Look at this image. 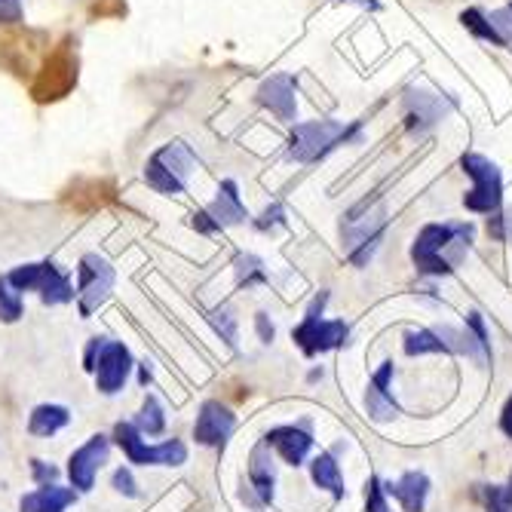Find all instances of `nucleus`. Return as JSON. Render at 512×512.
I'll return each instance as SVG.
<instances>
[{
  "label": "nucleus",
  "instance_id": "nucleus-25",
  "mask_svg": "<svg viewBox=\"0 0 512 512\" xmlns=\"http://www.w3.org/2000/svg\"><path fill=\"white\" fill-rule=\"evenodd\" d=\"M460 22L463 25H467L473 34H479V37H485V40H491V43H497V46H503V40L497 37V31L491 28V22L479 13V10H467V13H463L460 16Z\"/></svg>",
  "mask_w": 512,
  "mask_h": 512
},
{
  "label": "nucleus",
  "instance_id": "nucleus-28",
  "mask_svg": "<svg viewBox=\"0 0 512 512\" xmlns=\"http://www.w3.org/2000/svg\"><path fill=\"white\" fill-rule=\"evenodd\" d=\"M365 512H390V503H387V494H384L381 479H368V488H365Z\"/></svg>",
  "mask_w": 512,
  "mask_h": 512
},
{
  "label": "nucleus",
  "instance_id": "nucleus-7",
  "mask_svg": "<svg viewBox=\"0 0 512 512\" xmlns=\"http://www.w3.org/2000/svg\"><path fill=\"white\" fill-rule=\"evenodd\" d=\"M356 126H344L335 120H322V123H304L292 135V157L301 163H310L322 154H329L335 145L347 142L350 135H356Z\"/></svg>",
  "mask_w": 512,
  "mask_h": 512
},
{
  "label": "nucleus",
  "instance_id": "nucleus-33",
  "mask_svg": "<svg viewBox=\"0 0 512 512\" xmlns=\"http://www.w3.org/2000/svg\"><path fill=\"white\" fill-rule=\"evenodd\" d=\"M114 488H117L120 494H126V497H138L135 479H132V473H129V470H123V467L114 473Z\"/></svg>",
  "mask_w": 512,
  "mask_h": 512
},
{
  "label": "nucleus",
  "instance_id": "nucleus-37",
  "mask_svg": "<svg viewBox=\"0 0 512 512\" xmlns=\"http://www.w3.org/2000/svg\"><path fill=\"white\" fill-rule=\"evenodd\" d=\"M359 4H365V7H371V10H378V4H375V0H359Z\"/></svg>",
  "mask_w": 512,
  "mask_h": 512
},
{
  "label": "nucleus",
  "instance_id": "nucleus-21",
  "mask_svg": "<svg viewBox=\"0 0 512 512\" xmlns=\"http://www.w3.org/2000/svg\"><path fill=\"white\" fill-rule=\"evenodd\" d=\"M310 473H313V482L319 488H329L335 497H344V479H341V470H338V463H335L332 454H319L313 460Z\"/></svg>",
  "mask_w": 512,
  "mask_h": 512
},
{
  "label": "nucleus",
  "instance_id": "nucleus-15",
  "mask_svg": "<svg viewBox=\"0 0 512 512\" xmlns=\"http://www.w3.org/2000/svg\"><path fill=\"white\" fill-rule=\"evenodd\" d=\"M390 381H393V362H384L378 371H375V378H371L368 390H365V411L371 421H393V417L399 414V405L396 399L390 396Z\"/></svg>",
  "mask_w": 512,
  "mask_h": 512
},
{
  "label": "nucleus",
  "instance_id": "nucleus-20",
  "mask_svg": "<svg viewBox=\"0 0 512 512\" xmlns=\"http://www.w3.org/2000/svg\"><path fill=\"white\" fill-rule=\"evenodd\" d=\"M71 414L65 405H37L31 411V421H28V433L31 436H53L62 427H68Z\"/></svg>",
  "mask_w": 512,
  "mask_h": 512
},
{
  "label": "nucleus",
  "instance_id": "nucleus-13",
  "mask_svg": "<svg viewBox=\"0 0 512 512\" xmlns=\"http://www.w3.org/2000/svg\"><path fill=\"white\" fill-rule=\"evenodd\" d=\"M273 482H276V476H273L270 445L261 442V445L252 451V457H249V482H246V488H243V500H246L249 506H255V509L267 506V503L273 500Z\"/></svg>",
  "mask_w": 512,
  "mask_h": 512
},
{
  "label": "nucleus",
  "instance_id": "nucleus-19",
  "mask_svg": "<svg viewBox=\"0 0 512 512\" xmlns=\"http://www.w3.org/2000/svg\"><path fill=\"white\" fill-rule=\"evenodd\" d=\"M261 102L279 117V120H295V89L289 77H273L261 89Z\"/></svg>",
  "mask_w": 512,
  "mask_h": 512
},
{
  "label": "nucleus",
  "instance_id": "nucleus-5",
  "mask_svg": "<svg viewBox=\"0 0 512 512\" xmlns=\"http://www.w3.org/2000/svg\"><path fill=\"white\" fill-rule=\"evenodd\" d=\"M114 439L129 457V463H142V467H181L188 460V448L178 439H169L163 445H145L142 433L135 430V424H117Z\"/></svg>",
  "mask_w": 512,
  "mask_h": 512
},
{
  "label": "nucleus",
  "instance_id": "nucleus-26",
  "mask_svg": "<svg viewBox=\"0 0 512 512\" xmlns=\"http://www.w3.org/2000/svg\"><path fill=\"white\" fill-rule=\"evenodd\" d=\"M479 494L485 497V509H488V512H512V497L506 494V488H500V485H485Z\"/></svg>",
  "mask_w": 512,
  "mask_h": 512
},
{
  "label": "nucleus",
  "instance_id": "nucleus-36",
  "mask_svg": "<svg viewBox=\"0 0 512 512\" xmlns=\"http://www.w3.org/2000/svg\"><path fill=\"white\" fill-rule=\"evenodd\" d=\"M500 427H503V433L512 439V396L506 399V405H503V414H500Z\"/></svg>",
  "mask_w": 512,
  "mask_h": 512
},
{
  "label": "nucleus",
  "instance_id": "nucleus-8",
  "mask_svg": "<svg viewBox=\"0 0 512 512\" xmlns=\"http://www.w3.org/2000/svg\"><path fill=\"white\" fill-rule=\"evenodd\" d=\"M80 286H77V304L80 313L89 316L92 310H99V304H105V298L114 289V267L99 258V255H83L80 258Z\"/></svg>",
  "mask_w": 512,
  "mask_h": 512
},
{
  "label": "nucleus",
  "instance_id": "nucleus-23",
  "mask_svg": "<svg viewBox=\"0 0 512 512\" xmlns=\"http://www.w3.org/2000/svg\"><path fill=\"white\" fill-rule=\"evenodd\" d=\"M163 427H166L163 408H160L157 396H148V399L142 402V411H138V417H135V430H138V433H148V436H160Z\"/></svg>",
  "mask_w": 512,
  "mask_h": 512
},
{
  "label": "nucleus",
  "instance_id": "nucleus-12",
  "mask_svg": "<svg viewBox=\"0 0 512 512\" xmlns=\"http://www.w3.org/2000/svg\"><path fill=\"white\" fill-rule=\"evenodd\" d=\"M384 230V209H378L368 221L365 218H356L350 215L347 224H344V243H347V252L353 258V264H365L371 258L378 246V237Z\"/></svg>",
  "mask_w": 512,
  "mask_h": 512
},
{
  "label": "nucleus",
  "instance_id": "nucleus-11",
  "mask_svg": "<svg viewBox=\"0 0 512 512\" xmlns=\"http://www.w3.org/2000/svg\"><path fill=\"white\" fill-rule=\"evenodd\" d=\"M234 427H237L234 411L221 402H215V399H209V402H203V408L197 414L194 439L206 448H221L230 439V433H234Z\"/></svg>",
  "mask_w": 512,
  "mask_h": 512
},
{
  "label": "nucleus",
  "instance_id": "nucleus-29",
  "mask_svg": "<svg viewBox=\"0 0 512 512\" xmlns=\"http://www.w3.org/2000/svg\"><path fill=\"white\" fill-rule=\"evenodd\" d=\"M209 319H212V325H215V332H218L230 347H234V344H237V319L230 316L227 310H215Z\"/></svg>",
  "mask_w": 512,
  "mask_h": 512
},
{
  "label": "nucleus",
  "instance_id": "nucleus-10",
  "mask_svg": "<svg viewBox=\"0 0 512 512\" xmlns=\"http://www.w3.org/2000/svg\"><path fill=\"white\" fill-rule=\"evenodd\" d=\"M108 451H111V442L108 436H92L83 448H77L68 460V476L74 482L77 491H89L96 485V476L99 470L108 463Z\"/></svg>",
  "mask_w": 512,
  "mask_h": 512
},
{
  "label": "nucleus",
  "instance_id": "nucleus-17",
  "mask_svg": "<svg viewBox=\"0 0 512 512\" xmlns=\"http://www.w3.org/2000/svg\"><path fill=\"white\" fill-rule=\"evenodd\" d=\"M384 494L396 497L405 512H424L427 494H430V479L424 473H405L402 479L387 482L384 485Z\"/></svg>",
  "mask_w": 512,
  "mask_h": 512
},
{
  "label": "nucleus",
  "instance_id": "nucleus-32",
  "mask_svg": "<svg viewBox=\"0 0 512 512\" xmlns=\"http://www.w3.org/2000/svg\"><path fill=\"white\" fill-rule=\"evenodd\" d=\"M31 470H34V479L40 485H53L59 479V470L50 467V463H43V460H31Z\"/></svg>",
  "mask_w": 512,
  "mask_h": 512
},
{
  "label": "nucleus",
  "instance_id": "nucleus-6",
  "mask_svg": "<svg viewBox=\"0 0 512 512\" xmlns=\"http://www.w3.org/2000/svg\"><path fill=\"white\" fill-rule=\"evenodd\" d=\"M463 172L473 175V191L463 197V206L470 212H482V215H491L500 209V197H503V178H500V169L482 157V154H463L460 160Z\"/></svg>",
  "mask_w": 512,
  "mask_h": 512
},
{
  "label": "nucleus",
  "instance_id": "nucleus-38",
  "mask_svg": "<svg viewBox=\"0 0 512 512\" xmlns=\"http://www.w3.org/2000/svg\"><path fill=\"white\" fill-rule=\"evenodd\" d=\"M506 494L512 497V479H509V485H506Z\"/></svg>",
  "mask_w": 512,
  "mask_h": 512
},
{
  "label": "nucleus",
  "instance_id": "nucleus-16",
  "mask_svg": "<svg viewBox=\"0 0 512 512\" xmlns=\"http://www.w3.org/2000/svg\"><path fill=\"white\" fill-rule=\"evenodd\" d=\"M264 442L270 448H276L279 454H283L286 463H292V467H298V463H304V457L310 454L313 448V436L304 430V427H276L264 436Z\"/></svg>",
  "mask_w": 512,
  "mask_h": 512
},
{
  "label": "nucleus",
  "instance_id": "nucleus-27",
  "mask_svg": "<svg viewBox=\"0 0 512 512\" xmlns=\"http://www.w3.org/2000/svg\"><path fill=\"white\" fill-rule=\"evenodd\" d=\"M237 276L240 283L252 286V283H264V270H261V261L252 258V255H240L237 258Z\"/></svg>",
  "mask_w": 512,
  "mask_h": 512
},
{
  "label": "nucleus",
  "instance_id": "nucleus-1",
  "mask_svg": "<svg viewBox=\"0 0 512 512\" xmlns=\"http://www.w3.org/2000/svg\"><path fill=\"white\" fill-rule=\"evenodd\" d=\"M470 240H473L470 224H427L411 246V258L417 270L442 276L460 264V258L470 249Z\"/></svg>",
  "mask_w": 512,
  "mask_h": 512
},
{
  "label": "nucleus",
  "instance_id": "nucleus-30",
  "mask_svg": "<svg viewBox=\"0 0 512 512\" xmlns=\"http://www.w3.org/2000/svg\"><path fill=\"white\" fill-rule=\"evenodd\" d=\"M488 22H491V28L497 31V37L503 40V46L512 43V10H500V13H494Z\"/></svg>",
  "mask_w": 512,
  "mask_h": 512
},
{
  "label": "nucleus",
  "instance_id": "nucleus-35",
  "mask_svg": "<svg viewBox=\"0 0 512 512\" xmlns=\"http://www.w3.org/2000/svg\"><path fill=\"white\" fill-rule=\"evenodd\" d=\"M255 325H258L261 341H264V344H270V341H273V325L267 322V316H264V313H258V316H255Z\"/></svg>",
  "mask_w": 512,
  "mask_h": 512
},
{
  "label": "nucleus",
  "instance_id": "nucleus-18",
  "mask_svg": "<svg viewBox=\"0 0 512 512\" xmlns=\"http://www.w3.org/2000/svg\"><path fill=\"white\" fill-rule=\"evenodd\" d=\"M77 500L74 488H59V485H43L31 494L22 497L19 509L22 512H65Z\"/></svg>",
  "mask_w": 512,
  "mask_h": 512
},
{
  "label": "nucleus",
  "instance_id": "nucleus-31",
  "mask_svg": "<svg viewBox=\"0 0 512 512\" xmlns=\"http://www.w3.org/2000/svg\"><path fill=\"white\" fill-rule=\"evenodd\" d=\"M467 325H470V335L476 338V344L482 347V353L491 359V344H488V332H485V322H482V316H479V313H470V322H467Z\"/></svg>",
  "mask_w": 512,
  "mask_h": 512
},
{
  "label": "nucleus",
  "instance_id": "nucleus-34",
  "mask_svg": "<svg viewBox=\"0 0 512 512\" xmlns=\"http://www.w3.org/2000/svg\"><path fill=\"white\" fill-rule=\"evenodd\" d=\"M22 16L19 0H0V22H16Z\"/></svg>",
  "mask_w": 512,
  "mask_h": 512
},
{
  "label": "nucleus",
  "instance_id": "nucleus-39",
  "mask_svg": "<svg viewBox=\"0 0 512 512\" xmlns=\"http://www.w3.org/2000/svg\"><path fill=\"white\" fill-rule=\"evenodd\" d=\"M509 10H512V4H509Z\"/></svg>",
  "mask_w": 512,
  "mask_h": 512
},
{
  "label": "nucleus",
  "instance_id": "nucleus-9",
  "mask_svg": "<svg viewBox=\"0 0 512 512\" xmlns=\"http://www.w3.org/2000/svg\"><path fill=\"white\" fill-rule=\"evenodd\" d=\"M191 172V154L184 145H169L148 163V184L160 194H178Z\"/></svg>",
  "mask_w": 512,
  "mask_h": 512
},
{
  "label": "nucleus",
  "instance_id": "nucleus-24",
  "mask_svg": "<svg viewBox=\"0 0 512 512\" xmlns=\"http://www.w3.org/2000/svg\"><path fill=\"white\" fill-rule=\"evenodd\" d=\"M22 316V295L10 286L7 276H0V319L16 322Z\"/></svg>",
  "mask_w": 512,
  "mask_h": 512
},
{
  "label": "nucleus",
  "instance_id": "nucleus-14",
  "mask_svg": "<svg viewBox=\"0 0 512 512\" xmlns=\"http://www.w3.org/2000/svg\"><path fill=\"white\" fill-rule=\"evenodd\" d=\"M246 218V209L237 197V184L234 181H224L221 184V191H218V200L197 215L194 227H200L203 234H212V230L218 227H227V224H240Z\"/></svg>",
  "mask_w": 512,
  "mask_h": 512
},
{
  "label": "nucleus",
  "instance_id": "nucleus-2",
  "mask_svg": "<svg viewBox=\"0 0 512 512\" xmlns=\"http://www.w3.org/2000/svg\"><path fill=\"white\" fill-rule=\"evenodd\" d=\"M86 368L92 371V378H96L99 393L114 396L123 390L129 371H132V353L120 341L92 338V344L86 350Z\"/></svg>",
  "mask_w": 512,
  "mask_h": 512
},
{
  "label": "nucleus",
  "instance_id": "nucleus-3",
  "mask_svg": "<svg viewBox=\"0 0 512 512\" xmlns=\"http://www.w3.org/2000/svg\"><path fill=\"white\" fill-rule=\"evenodd\" d=\"M325 301H329V295L322 292V295L310 304L304 322L292 332V341H295L307 356H316V353H325V350H338V347H344L347 338H350V329H347V325H344L341 319H322Z\"/></svg>",
  "mask_w": 512,
  "mask_h": 512
},
{
  "label": "nucleus",
  "instance_id": "nucleus-4",
  "mask_svg": "<svg viewBox=\"0 0 512 512\" xmlns=\"http://www.w3.org/2000/svg\"><path fill=\"white\" fill-rule=\"evenodd\" d=\"M7 279L16 292H37L43 304H68L74 298L71 279L50 261L16 267Z\"/></svg>",
  "mask_w": 512,
  "mask_h": 512
},
{
  "label": "nucleus",
  "instance_id": "nucleus-22",
  "mask_svg": "<svg viewBox=\"0 0 512 512\" xmlns=\"http://www.w3.org/2000/svg\"><path fill=\"white\" fill-rule=\"evenodd\" d=\"M405 353H408V356H421V353H448V347H445L439 329H421V332H408V335H405Z\"/></svg>",
  "mask_w": 512,
  "mask_h": 512
}]
</instances>
